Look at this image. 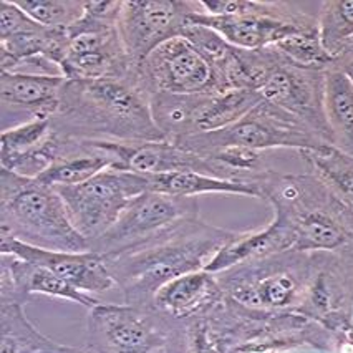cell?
<instances>
[{
	"label": "cell",
	"instance_id": "9",
	"mask_svg": "<svg viewBox=\"0 0 353 353\" xmlns=\"http://www.w3.org/2000/svg\"><path fill=\"white\" fill-rule=\"evenodd\" d=\"M57 191L72 224L92 244L117 223L131 201L148 191V181L138 172L106 170L88 181L60 186Z\"/></svg>",
	"mask_w": 353,
	"mask_h": 353
},
{
	"label": "cell",
	"instance_id": "1",
	"mask_svg": "<svg viewBox=\"0 0 353 353\" xmlns=\"http://www.w3.org/2000/svg\"><path fill=\"white\" fill-rule=\"evenodd\" d=\"M236 234L191 217L141 244L105 257V262L125 303L151 305L164 284L206 269Z\"/></svg>",
	"mask_w": 353,
	"mask_h": 353
},
{
	"label": "cell",
	"instance_id": "26",
	"mask_svg": "<svg viewBox=\"0 0 353 353\" xmlns=\"http://www.w3.org/2000/svg\"><path fill=\"white\" fill-rule=\"evenodd\" d=\"M302 158L309 163L314 174L319 176L332 191L353 209V158L327 145L317 150H302Z\"/></svg>",
	"mask_w": 353,
	"mask_h": 353
},
{
	"label": "cell",
	"instance_id": "3",
	"mask_svg": "<svg viewBox=\"0 0 353 353\" xmlns=\"http://www.w3.org/2000/svg\"><path fill=\"white\" fill-rule=\"evenodd\" d=\"M0 188V237H12L45 250H90L88 241L72 224L57 188L3 168Z\"/></svg>",
	"mask_w": 353,
	"mask_h": 353
},
{
	"label": "cell",
	"instance_id": "12",
	"mask_svg": "<svg viewBox=\"0 0 353 353\" xmlns=\"http://www.w3.org/2000/svg\"><path fill=\"white\" fill-rule=\"evenodd\" d=\"M192 7L179 0H121L117 28L131 65L137 68L154 48L181 35Z\"/></svg>",
	"mask_w": 353,
	"mask_h": 353
},
{
	"label": "cell",
	"instance_id": "31",
	"mask_svg": "<svg viewBox=\"0 0 353 353\" xmlns=\"http://www.w3.org/2000/svg\"><path fill=\"white\" fill-rule=\"evenodd\" d=\"M335 67L342 70L345 77H347L348 80H350V83L353 85V52H348L347 55L342 57V59L336 60Z\"/></svg>",
	"mask_w": 353,
	"mask_h": 353
},
{
	"label": "cell",
	"instance_id": "21",
	"mask_svg": "<svg viewBox=\"0 0 353 353\" xmlns=\"http://www.w3.org/2000/svg\"><path fill=\"white\" fill-rule=\"evenodd\" d=\"M148 181V191L164 192L171 196H186L196 198L206 192H223V194H241L250 198H261L257 183L234 181V179L214 178L196 171L164 172V174L145 176Z\"/></svg>",
	"mask_w": 353,
	"mask_h": 353
},
{
	"label": "cell",
	"instance_id": "4",
	"mask_svg": "<svg viewBox=\"0 0 353 353\" xmlns=\"http://www.w3.org/2000/svg\"><path fill=\"white\" fill-rule=\"evenodd\" d=\"M183 320L143 303H100L86 323L88 353H181L188 327Z\"/></svg>",
	"mask_w": 353,
	"mask_h": 353
},
{
	"label": "cell",
	"instance_id": "23",
	"mask_svg": "<svg viewBox=\"0 0 353 353\" xmlns=\"http://www.w3.org/2000/svg\"><path fill=\"white\" fill-rule=\"evenodd\" d=\"M323 106L332 145L353 158V85L335 65L325 72Z\"/></svg>",
	"mask_w": 353,
	"mask_h": 353
},
{
	"label": "cell",
	"instance_id": "8",
	"mask_svg": "<svg viewBox=\"0 0 353 353\" xmlns=\"http://www.w3.org/2000/svg\"><path fill=\"white\" fill-rule=\"evenodd\" d=\"M174 143L201 156L229 146L262 153L272 148H294L302 151L330 145L297 117L264 100L242 120L228 128L190 134Z\"/></svg>",
	"mask_w": 353,
	"mask_h": 353
},
{
	"label": "cell",
	"instance_id": "19",
	"mask_svg": "<svg viewBox=\"0 0 353 353\" xmlns=\"http://www.w3.org/2000/svg\"><path fill=\"white\" fill-rule=\"evenodd\" d=\"M65 83H67L65 77L2 72L0 75L2 120L17 114H26L27 121L35 118H52L59 108Z\"/></svg>",
	"mask_w": 353,
	"mask_h": 353
},
{
	"label": "cell",
	"instance_id": "15",
	"mask_svg": "<svg viewBox=\"0 0 353 353\" xmlns=\"http://www.w3.org/2000/svg\"><path fill=\"white\" fill-rule=\"evenodd\" d=\"M0 252L10 254V256L48 269L85 294H103L117 287L105 257L93 250H86V252L45 250L12 239V237H0Z\"/></svg>",
	"mask_w": 353,
	"mask_h": 353
},
{
	"label": "cell",
	"instance_id": "17",
	"mask_svg": "<svg viewBox=\"0 0 353 353\" xmlns=\"http://www.w3.org/2000/svg\"><path fill=\"white\" fill-rule=\"evenodd\" d=\"M117 151L123 163V171L138 172L143 176L196 171L214 178L229 179L223 166L170 139L148 143H117Z\"/></svg>",
	"mask_w": 353,
	"mask_h": 353
},
{
	"label": "cell",
	"instance_id": "16",
	"mask_svg": "<svg viewBox=\"0 0 353 353\" xmlns=\"http://www.w3.org/2000/svg\"><path fill=\"white\" fill-rule=\"evenodd\" d=\"M0 270H2V276H0L2 303H26L27 305L32 294H40L80 303L86 309L100 305L97 297L81 292L48 269L10 256V254H2Z\"/></svg>",
	"mask_w": 353,
	"mask_h": 353
},
{
	"label": "cell",
	"instance_id": "5",
	"mask_svg": "<svg viewBox=\"0 0 353 353\" xmlns=\"http://www.w3.org/2000/svg\"><path fill=\"white\" fill-rule=\"evenodd\" d=\"M282 254L221 272L224 276L219 279V284L228 301L261 314H295L294 310H299L302 315L320 272L314 276L309 259L292 257L285 261Z\"/></svg>",
	"mask_w": 353,
	"mask_h": 353
},
{
	"label": "cell",
	"instance_id": "14",
	"mask_svg": "<svg viewBox=\"0 0 353 353\" xmlns=\"http://www.w3.org/2000/svg\"><path fill=\"white\" fill-rule=\"evenodd\" d=\"M67 28H47L30 19L14 0L0 2V68L12 72L22 61L45 57L60 67ZM61 68V67H60Z\"/></svg>",
	"mask_w": 353,
	"mask_h": 353
},
{
	"label": "cell",
	"instance_id": "10",
	"mask_svg": "<svg viewBox=\"0 0 353 353\" xmlns=\"http://www.w3.org/2000/svg\"><path fill=\"white\" fill-rule=\"evenodd\" d=\"M148 97L154 93L211 95L219 93L214 68L183 35L154 48L131 73Z\"/></svg>",
	"mask_w": 353,
	"mask_h": 353
},
{
	"label": "cell",
	"instance_id": "11",
	"mask_svg": "<svg viewBox=\"0 0 353 353\" xmlns=\"http://www.w3.org/2000/svg\"><path fill=\"white\" fill-rule=\"evenodd\" d=\"M191 217H198L196 198L146 191L131 201L117 223L90 244V250L103 257L113 256Z\"/></svg>",
	"mask_w": 353,
	"mask_h": 353
},
{
	"label": "cell",
	"instance_id": "24",
	"mask_svg": "<svg viewBox=\"0 0 353 353\" xmlns=\"http://www.w3.org/2000/svg\"><path fill=\"white\" fill-rule=\"evenodd\" d=\"M262 101L256 90H225L211 93L201 105L194 123L196 133H211L234 125Z\"/></svg>",
	"mask_w": 353,
	"mask_h": 353
},
{
	"label": "cell",
	"instance_id": "20",
	"mask_svg": "<svg viewBox=\"0 0 353 353\" xmlns=\"http://www.w3.org/2000/svg\"><path fill=\"white\" fill-rule=\"evenodd\" d=\"M225 295L216 274L194 270L172 279L158 290L153 305L171 317L183 320L204 319L224 302Z\"/></svg>",
	"mask_w": 353,
	"mask_h": 353
},
{
	"label": "cell",
	"instance_id": "29",
	"mask_svg": "<svg viewBox=\"0 0 353 353\" xmlns=\"http://www.w3.org/2000/svg\"><path fill=\"white\" fill-rule=\"evenodd\" d=\"M37 23L63 30L85 15V0H14Z\"/></svg>",
	"mask_w": 353,
	"mask_h": 353
},
{
	"label": "cell",
	"instance_id": "32",
	"mask_svg": "<svg viewBox=\"0 0 353 353\" xmlns=\"http://www.w3.org/2000/svg\"><path fill=\"white\" fill-rule=\"evenodd\" d=\"M70 353H88V352H86V350H80V348H73V350L70 352Z\"/></svg>",
	"mask_w": 353,
	"mask_h": 353
},
{
	"label": "cell",
	"instance_id": "22",
	"mask_svg": "<svg viewBox=\"0 0 353 353\" xmlns=\"http://www.w3.org/2000/svg\"><path fill=\"white\" fill-rule=\"evenodd\" d=\"M75 347L53 342L26 315V303H2L0 353H70Z\"/></svg>",
	"mask_w": 353,
	"mask_h": 353
},
{
	"label": "cell",
	"instance_id": "7",
	"mask_svg": "<svg viewBox=\"0 0 353 353\" xmlns=\"http://www.w3.org/2000/svg\"><path fill=\"white\" fill-rule=\"evenodd\" d=\"M121 0H85V15L67 28L61 73L67 80H125L134 72L117 28Z\"/></svg>",
	"mask_w": 353,
	"mask_h": 353
},
{
	"label": "cell",
	"instance_id": "2",
	"mask_svg": "<svg viewBox=\"0 0 353 353\" xmlns=\"http://www.w3.org/2000/svg\"><path fill=\"white\" fill-rule=\"evenodd\" d=\"M59 137L113 143L166 139L156 128L150 97L125 80H67L50 118Z\"/></svg>",
	"mask_w": 353,
	"mask_h": 353
},
{
	"label": "cell",
	"instance_id": "13",
	"mask_svg": "<svg viewBox=\"0 0 353 353\" xmlns=\"http://www.w3.org/2000/svg\"><path fill=\"white\" fill-rule=\"evenodd\" d=\"M259 93L262 100L297 117L332 145V134L323 106L325 72L301 68L279 53V60L269 72Z\"/></svg>",
	"mask_w": 353,
	"mask_h": 353
},
{
	"label": "cell",
	"instance_id": "30",
	"mask_svg": "<svg viewBox=\"0 0 353 353\" xmlns=\"http://www.w3.org/2000/svg\"><path fill=\"white\" fill-rule=\"evenodd\" d=\"M181 353H221L209 336L206 320L194 319L191 325H188L186 345Z\"/></svg>",
	"mask_w": 353,
	"mask_h": 353
},
{
	"label": "cell",
	"instance_id": "25",
	"mask_svg": "<svg viewBox=\"0 0 353 353\" xmlns=\"http://www.w3.org/2000/svg\"><path fill=\"white\" fill-rule=\"evenodd\" d=\"M208 95L154 93L150 97V110L156 128L170 141L194 134L198 112Z\"/></svg>",
	"mask_w": 353,
	"mask_h": 353
},
{
	"label": "cell",
	"instance_id": "6",
	"mask_svg": "<svg viewBox=\"0 0 353 353\" xmlns=\"http://www.w3.org/2000/svg\"><path fill=\"white\" fill-rule=\"evenodd\" d=\"M188 23L217 32L229 45L242 50H262L299 32L319 26L317 19L292 9L290 3L254 0H199Z\"/></svg>",
	"mask_w": 353,
	"mask_h": 353
},
{
	"label": "cell",
	"instance_id": "28",
	"mask_svg": "<svg viewBox=\"0 0 353 353\" xmlns=\"http://www.w3.org/2000/svg\"><path fill=\"white\" fill-rule=\"evenodd\" d=\"M270 48L277 50L287 61L301 68L327 72L335 65V60L328 55L322 40H320L319 26L310 30L289 35Z\"/></svg>",
	"mask_w": 353,
	"mask_h": 353
},
{
	"label": "cell",
	"instance_id": "18",
	"mask_svg": "<svg viewBox=\"0 0 353 353\" xmlns=\"http://www.w3.org/2000/svg\"><path fill=\"white\" fill-rule=\"evenodd\" d=\"M57 134L50 118H35L0 137V164L26 178H39L53 164Z\"/></svg>",
	"mask_w": 353,
	"mask_h": 353
},
{
	"label": "cell",
	"instance_id": "27",
	"mask_svg": "<svg viewBox=\"0 0 353 353\" xmlns=\"http://www.w3.org/2000/svg\"><path fill=\"white\" fill-rule=\"evenodd\" d=\"M323 47L335 61L353 52V0H328L317 17Z\"/></svg>",
	"mask_w": 353,
	"mask_h": 353
}]
</instances>
